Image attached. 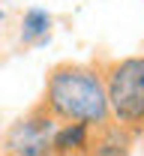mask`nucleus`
<instances>
[{
	"label": "nucleus",
	"instance_id": "obj_4",
	"mask_svg": "<svg viewBox=\"0 0 144 156\" xmlns=\"http://www.w3.org/2000/svg\"><path fill=\"white\" fill-rule=\"evenodd\" d=\"M132 141L135 135L111 120L90 132V147L84 156H132Z\"/></svg>",
	"mask_w": 144,
	"mask_h": 156
},
{
	"label": "nucleus",
	"instance_id": "obj_2",
	"mask_svg": "<svg viewBox=\"0 0 144 156\" xmlns=\"http://www.w3.org/2000/svg\"><path fill=\"white\" fill-rule=\"evenodd\" d=\"M99 69L108 93L111 120L138 138L144 132V54L105 60Z\"/></svg>",
	"mask_w": 144,
	"mask_h": 156
},
{
	"label": "nucleus",
	"instance_id": "obj_5",
	"mask_svg": "<svg viewBox=\"0 0 144 156\" xmlns=\"http://www.w3.org/2000/svg\"><path fill=\"white\" fill-rule=\"evenodd\" d=\"M90 126H81V123H60L57 132H54V156H84L87 147H90Z\"/></svg>",
	"mask_w": 144,
	"mask_h": 156
},
{
	"label": "nucleus",
	"instance_id": "obj_7",
	"mask_svg": "<svg viewBox=\"0 0 144 156\" xmlns=\"http://www.w3.org/2000/svg\"><path fill=\"white\" fill-rule=\"evenodd\" d=\"M0 147H3V138H0Z\"/></svg>",
	"mask_w": 144,
	"mask_h": 156
},
{
	"label": "nucleus",
	"instance_id": "obj_1",
	"mask_svg": "<svg viewBox=\"0 0 144 156\" xmlns=\"http://www.w3.org/2000/svg\"><path fill=\"white\" fill-rule=\"evenodd\" d=\"M39 105H45V111L57 123H81L90 129L111 123L102 69L96 63H78V60L54 63L45 75Z\"/></svg>",
	"mask_w": 144,
	"mask_h": 156
},
{
	"label": "nucleus",
	"instance_id": "obj_6",
	"mask_svg": "<svg viewBox=\"0 0 144 156\" xmlns=\"http://www.w3.org/2000/svg\"><path fill=\"white\" fill-rule=\"evenodd\" d=\"M48 33H51V15H48L45 9H39V6L27 9L24 18H21V42L36 45V42H42Z\"/></svg>",
	"mask_w": 144,
	"mask_h": 156
},
{
	"label": "nucleus",
	"instance_id": "obj_3",
	"mask_svg": "<svg viewBox=\"0 0 144 156\" xmlns=\"http://www.w3.org/2000/svg\"><path fill=\"white\" fill-rule=\"evenodd\" d=\"M57 120L45 111V105H33L24 117H18L6 132V150L12 156H54V132Z\"/></svg>",
	"mask_w": 144,
	"mask_h": 156
}]
</instances>
